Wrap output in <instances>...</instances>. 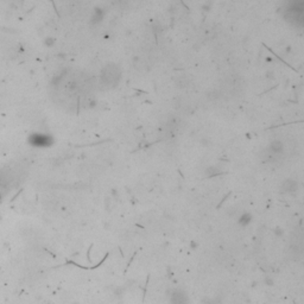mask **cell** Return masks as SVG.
I'll return each instance as SVG.
<instances>
[{
	"mask_svg": "<svg viewBox=\"0 0 304 304\" xmlns=\"http://www.w3.org/2000/svg\"><path fill=\"white\" fill-rule=\"evenodd\" d=\"M120 78H121V70L115 64H109V65L105 67L100 75L101 84L106 88L116 87L118 82L120 81Z\"/></svg>",
	"mask_w": 304,
	"mask_h": 304,
	"instance_id": "1",
	"label": "cell"
},
{
	"mask_svg": "<svg viewBox=\"0 0 304 304\" xmlns=\"http://www.w3.org/2000/svg\"><path fill=\"white\" fill-rule=\"evenodd\" d=\"M288 18L295 24L303 23V0H290L288 6Z\"/></svg>",
	"mask_w": 304,
	"mask_h": 304,
	"instance_id": "2",
	"label": "cell"
},
{
	"mask_svg": "<svg viewBox=\"0 0 304 304\" xmlns=\"http://www.w3.org/2000/svg\"><path fill=\"white\" fill-rule=\"evenodd\" d=\"M102 17H103V12L101 11L100 8H96L95 10V12H94V17H93V19H92V22L93 23H99V22H101V19H102Z\"/></svg>",
	"mask_w": 304,
	"mask_h": 304,
	"instance_id": "4",
	"label": "cell"
},
{
	"mask_svg": "<svg viewBox=\"0 0 304 304\" xmlns=\"http://www.w3.org/2000/svg\"><path fill=\"white\" fill-rule=\"evenodd\" d=\"M31 144L35 146H39V148H44V146H48V145L51 144V139L49 138L48 135L35 134L31 138Z\"/></svg>",
	"mask_w": 304,
	"mask_h": 304,
	"instance_id": "3",
	"label": "cell"
}]
</instances>
